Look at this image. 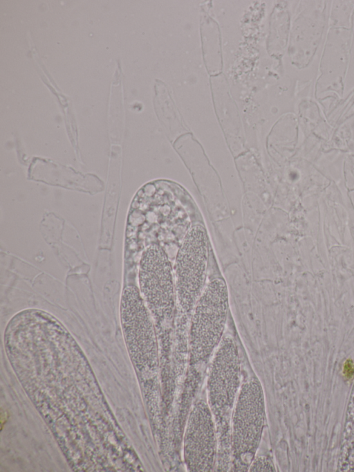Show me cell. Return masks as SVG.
Listing matches in <instances>:
<instances>
[{
	"mask_svg": "<svg viewBox=\"0 0 354 472\" xmlns=\"http://www.w3.org/2000/svg\"><path fill=\"white\" fill-rule=\"evenodd\" d=\"M241 386L239 350L233 338L225 336L212 356L207 379V401L218 438L217 471L230 469L231 419Z\"/></svg>",
	"mask_w": 354,
	"mask_h": 472,
	"instance_id": "6da1fadb",
	"label": "cell"
},
{
	"mask_svg": "<svg viewBox=\"0 0 354 472\" xmlns=\"http://www.w3.org/2000/svg\"><path fill=\"white\" fill-rule=\"evenodd\" d=\"M266 426V403L260 381L252 378L241 384L230 426V470L248 471Z\"/></svg>",
	"mask_w": 354,
	"mask_h": 472,
	"instance_id": "7a4b0ae2",
	"label": "cell"
},
{
	"mask_svg": "<svg viewBox=\"0 0 354 472\" xmlns=\"http://www.w3.org/2000/svg\"><path fill=\"white\" fill-rule=\"evenodd\" d=\"M229 311L225 281L216 278L206 284L192 312L189 361L192 365L206 363L223 338Z\"/></svg>",
	"mask_w": 354,
	"mask_h": 472,
	"instance_id": "3957f363",
	"label": "cell"
},
{
	"mask_svg": "<svg viewBox=\"0 0 354 472\" xmlns=\"http://www.w3.org/2000/svg\"><path fill=\"white\" fill-rule=\"evenodd\" d=\"M207 233L196 224L185 235L174 266L177 305L184 314H192L207 284Z\"/></svg>",
	"mask_w": 354,
	"mask_h": 472,
	"instance_id": "277c9868",
	"label": "cell"
},
{
	"mask_svg": "<svg viewBox=\"0 0 354 472\" xmlns=\"http://www.w3.org/2000/svg\"><path fill=\"white\" fill-rule=\"evenodd\" d=\"M139 290L157 320H171L177 305L174 268L167 253L153 244L143 252L138 271Z\"/></svg>",
	"mask_w": 354,
	"mask_h": 472,
	"instance_id": "5b68a950",
	"label": "cell"
},
{
	"mask_svg": "<svg viewBox=\"0 0 354 472\" xmlns=\"http://www.w3.org/2000/svg\"><path fill=\"white\" fill-rule=\"evenodd\" d=\"M121 320L128 348L135 363L153 372L158 365V343L151 315L138 288L128 286L121 297Z\"/></svg>",
	"mask_w": 354,
	"mask_h": 472,
	"instance_id": "8992f818",
	"label": "cell"
},
{
	"mask_svg": "<svg viewBox=\"0 0 354 472\" xmlns=\"http://www.w3.org/2000/svg\"><path fill=\"white\" fill-rule=\"evenodd\" d=\"M218 438L214 416L203 399L191 409L183 437V459L188 471H216Z\"/></svg>",
	"mask_w": 354,
	"mask_h": 472,
	"instance_id": "52a82bcc",
	"label": "cell"
},
{
	"mask_svg": "<svg viewBox=\"0 0 354 472\" xmlns=\"http://www.w3.org/2000/svg\"><path fill=\"white\" fill-rule=\"evenodd\" d=\"M354 442V388L353 390V396L349 406H348V417L346 424L345 435H344V444ZM354 445L350 448L352 451L354 448ZM350 451L349 453H351ZM354 453V452H353Z\"/></svg>",
	"mask_w": 354,
	"mask_h": 472,
	"instance_id": "ba28073f",
	"label": "cell"
},
{
	"mask_svg": "<svg viewBox=\"0 0 354 472\" xmlns=\"http://www.w3.org/2000/svg\"><path fill=\"white\" fill-rule=\"evenodd\" d=\"M272 461L266 456H255L252 461L248 471H274Z\"/></svg>",
	"mask_w": 354,
	"mask_h": 472,
	"instance_id": "9c48e42d",
	"label": "cell"
},
{
	"mask_svg": "<svg viewBox=\"0 0 354 472\" xmlns=\"http://www.w3.org/2000/svg\"><path fill=\"white\" fill-rule=\"evenodd\" d=\"M344 376L348 379H351L354 375V363L351 359H348L344 365L343 367Z\"/></svg>",
	"mask_w": 354,
	"mask_h": 472,
	"instance_id": "30bf717a",
	"label": "cell"
}]
</instances>
